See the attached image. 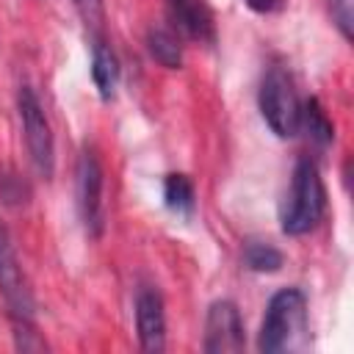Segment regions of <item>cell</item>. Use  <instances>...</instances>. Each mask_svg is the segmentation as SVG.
<instances>
[{"label": "cell", "instance_id": "30bf717a", "mask_svg": "<svg viewBox=\"0 0 354 354\" xmlns=\"http://www.w3.org/2000/svg\"><path fill=\"white\" fill-rule=\"evenodd\" d=\"M91 80L102 100H111L119 86V61L108 44V39L91 41Z\"/></svg>", "mask_w": 354, "mask_h": 354}, {"label": "cell", "instance_id": "3957f363", "mask_svg": "<svg viewBox=\"0 0 354 354\" xmlns=\"http://www.w3.org/2000/svg\"><path fill=\"white\" fill-rule=\"evenodd\" d=\"M257 105L260 113L266 119V124L279 136V138H290L299 133V113H301V102L296 97L293 80L285 69L271 66L260 83V94H257Z\"/></svg>", "mask_w": 354, "mask_h": 354}, {"label": "cell", "instance_id": "e0dca14e", "mask_svg": "<svg viewBox=\"0 0 354 354\" xmlns=\"http://www.w3.org/2000/svg\"><path fill=\"white\" fill-rule=\"evenodd\" d=\"M252 11H257V14H266V11H271L274 6H277V0H243Z\"/></svg>", "mask_w": 354, "mask_h": 354}, {"label": "cell", "instance_id": "8fae6325", "mask_svg": "<svg viewBox=\"0 0 354 354\" xmlns=\"http://www.w3.org/2000/svg\"><path fill=\"white\" fill-rule=\"evenodd\" d=\"M147 50L149 55L166 66V69H180L183 66V47H180V39L169 30V28H152L147 33Z\"/></svg>", "mask_w": 354, "mask_h": 354}, {"label": "cell", "instance_id": "8992f818", "mask_svg": "<svg viewBox=\"0 0 354 354\" xmlns=\"http://www.w3.org/2000/svg\"><path fill=\"white\" fill-rule=\"evenodd\" d=\"M102 166L94 155V149H83L77 158V210L83 218V227L91 238L102 235Z\"/></svg>", "mask_w": 354, "mask_h": 354}, {"label": "cell", "instance_id": "277c9868", "mask_svg": "<svg viewBox=\"0 0 354 354\" xmlns=\"http://www.w3.org/2000/svg\"><path fill=\"white\" fill-rule=\"evenodd\" d=\"M17 108H19V119H22V133H25V147L28 155L33 160V169L50 180L55 171V141H53V130L47 122V113L36 97V91L30 86H22L17 94Z\"/></svg>", "mask_w": 354, "mask_h": 354}, {"label": "cell", "instance_id": "5bb4252c", "mask_svg": "<svg viewBox=\"0 0 354 354\" xmlns=\"http://www.w3.org/2000/svg\"><path fill=\"white\" fill-rule=\"evenodd\" d=\"M243 263L257 274H274L282 266V252L266 241H246L243 243Z\"/></svg>", "mask_w": 354, "mask_h": 354}, {"label": "cell", "instance_id": "6da1fadb", "mask_svg": "<svg viewBox=\"0 0 354 354\" xmlns=\"http://www.w3.org/2000/svg\"><path fill=\"white\" fill-rule=\"evenodd\" d=\"M307 340V296L299 288H282L271 296L260 335L257 348L266 354H282L296 351Z\"/></svg>", "mask_w": 354, "mask_h": 354}, {"label": "cell", "instance_id": "2e32d148", "mask_svg": "<svg viewBox=\"0 0 354 354\" xmlns=\"http://www.w3.org/2000/svg\"><path fill=\"white\" fill-rule=\"evenodd\" d=\"M329 11L343 39H351V0H329Z\"/></svg>", "mask_w": 354, "mask_h": 354}, {"label": "cell", "instance_id": "5b68a950", "mask_svg": "<svg viewBox=\"0 0 354 354\" xmlns=\"http://www.w3.org/2000/svg\"><path fill=\"white\" fill-rule=\"evenodd\" d=\"M0 296L14 318V324H33V296L25 282L22 266L17 260L8 230L0 224Z\"/></svg>", "mask_w": 354, "mask_h": 354}, {"label": "cell", "instance_id": "9c48e42d", "mask_svg": "<svg viewBox=\"0 0 354 354\" xmlns=\"http://www.w3.org/2000/svg\"><path fill=\"white\" fill-rule=\"evenodd\" d=\"M169 14L188 39L196 41L213 39V14L207 0H169Z\"/></svg>", "mask_w": 354, "mask_h": 354}, {"label": "cell", "instance_id": "7c38bea8", "mask_svg": "<svg viewBox=\"0 0 354 354\" xmlns=\"http://www.w3.org/2000/svg\"><path fill=\"white\" fill-rule=\"evenodd\" d=\"M163 199L166 207L177 216H191L194 205H196V194H194V183L185 174H166L163 180Z\"/></svg>", "mask_w": 354, "mask_h": 354}, {"label": "cell", "instance_id": "4fadbf2b", "mask_svg": "<svg viewBox=\"0 0 354 354\" xmlns=\"http://www.w3.org/2000/svg\"><path fill=\"white\" fill-rule=\"evenodd\" d=\"M307 127V136L318 144V147H326V144H332V138H335V127H332V122H329V116H326V111L321 108V102L315 100V97H310L304 105H301V113H299V127Z\"/></svg>", "mask_w": 354, "mask_h": 354}, {"label": "cell", "instance_id": "ba28073f", "mask_svg": "<svg viewBox=\"0 0 354 354\" xmlns=\"http://www.w3.org/2000/svg\"><path fill=\"white\" fill-rule=\"evenodd\" d=\"M136 329L144 351H163L166 346V313L155 288H144L136 296Z\"/></svg>", "mask_w": 354, "mask_h": 354}, {"label": "cell", "instance_id": "9a60e30c", "mask_svg": "<svg viewBox=\"0 0 354 354\" xmlns=\"http://www.w3.org/2000/svg\"><path fill=\"white\" fill-rule=\"evenodd\" d=\"M72 3H75L77 14H80L91 41L94 39H105V6H102V0H72Z\"/></svg>", "mask_w": 354, "mask_h": 354}, {"label": "cell", "instance_id": "52a82bcc", "mask_svg": "<svg viewBox=\"0 0 354 354\" xmlns=\"http://www.w3.org/2000/svg\"><path fill=\"white\" fill-rule=\"evenodd\" d=\"M243 346H246L243 321H241L235 301H230V299L213 301L207 310V321H205L202 348L207 354H238V351H243Z\"/></svg>", "mask_w": 354, "mask_h": 354}, {"label": "cell", "instance_id": "7a4b0ae2", "mask_svg": "<svg viewBox=\"0 0 354 354\" xmlns=\"http://www.w3.org/2000/svg\"><path fill=\"white\" fill-rule=\"evenodd\" d=\"M326 207V191L315 160L301 158L293 169L290 188L279 205V227L285 235H304L318 227Z\"/></svg>", "mask_w": 354, "mask_h": 354}]
</instances>
